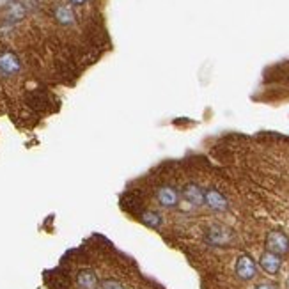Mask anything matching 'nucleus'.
<instances>
[{
    "mask_svg": "<svg viewBox=\"0 0 289 289\" xmlns=\"http://www.w3.org/2000/svg\"><path fill=\"white\" fill-rule=\"evenodd\" d=\"M103 289H124V285L117 280H103Z\"/></svg>",
    "mask_w": 289,
    "mask_h": 289,
    "instance_id": "13",
    "label": "nucleus"
},
{
    "mask_svg": "<svg viewBox=\"0 0 289 289\" xmlns=\"http://www.w3.org/2000/svg\"><path fill=\"white\" fill-rule=\"evenodd\" d=\"M255 289H278L275 284H270V282H263V284H257Z\"/></svg>",
    "mask_w": 289,
    "mask_h": 289,
    "instance_id": "14",
    "label": "nucleus"
},
{
    "mask_svg": "<svg viewBox=\"0 0 289 289\" xmlns=\"http://www.w3.org/2000/svg\"><path fill=\"white\" fill-rule=\"evenodd\" d=\"M27 15L25 11V6L22 4V2H11V4L8 6V20L13 23L20 22V20H23Z\"/></svg>",
    "mask_w": 289,
    "mask_h": 289,
    "instance_id": "12",
    "label": "nucleus"
},
{
    "mask_svg": "<svg viewBox=\"0 0 289 289\" xmlns=\"http://www.w3.org/2000/svg\"><path fill=\"white\" fill-rule=\"evenodd\" d=\"M259 266L263 268V270L266 271L268 275H277L278 271H280V266H282L280 255L271 254V252H268V250H266L263 255H261Z\"/></svg>",
    "mask_w": 289,
    "mask_h": 289,
    "instance_id": "8",
    "label": "nucleus"
},
{
    "mask_svg": "<svg viewBox=\"0 0 289 289\" xmlns=\"http://www.w3.org/2000/svg\"><path fill=\"white\" fill-rule=\"evenodd\" d=\"M156 201L162 208H176L179 204V191L170 184H163L156 190Z\"/></svg>",
    "mask_w": 289,
    "mask_h": 289,
    "instance_id": "5",
    "label": "nucleus"
},
{
    "mask_svg": "<svg viewBox=\"0 0 289 289\" xmlns=\"http://www.w3.org/2000/svg\"><path fill=\"white\" fill-rule=\"evenodd\" d=\"M231 240H233V231L227 229L226 226H211L206 231V241L211 245L222 247V245H229Z\"/></svg>",
    "mask_w": 289,
    "mask_h": 289,
    "instance_id": "4",
    "label": "nucleus"
},
{
    "mask_svg": "<svg viewBox=\"0 0 289 289\" xmlns=\"http://www.w3.org/2000/svg\"><path fill=\"white\" fill-rule=\"evenodd\" d=\"M140 220H142L144 226L151 227V229H158V227H160V226L163 224L162 215L156 213V211H151V210L144 211V213L140 215Z\"/></svg>",
    "mask_w": 289,
    "mask_h": 289,
    "instance_id": "11",
    "label": "nucleus"
},
{
    "mask_svg": "<svg viewBox=\"0 0 289 289\" xmlns=\"http://www.w3.org/2000/svg\"><path fill=\"white\" fill-rule=\"evenodd\" d=\"M76 284L80 289H96L98 287V275L92 270H82L76 275Z\"/></svg>",
    "mask_w": 289,
    "mask_h": 289,
    "instance_id": "9",
    "label": "nucleus"
},
{
    "mask_svg": "<svg viewBox=\"0 0 289 289\" xmlns=\"http://www.w3.org/2000/svg\"><path fill=\"white\" fill-rule=\"evenodd\" d=\"M53 16H55V20L60 23V25L64 27H69L75 23V13H73V9L69 8V6H57L55 11H53Z\"/></svg>",
    "mask_w": 289,
    "mask_h": 289,
    "instance_id": "10",
    "label": "nucleus"
},
{
    "mask_svg": "<svg viewBox=\"0 0 289 289\" xmlns=\"http://www.w3.org/2000/svg\"><path fill=\"white\" fill-rule=\"evenodd\" d=\"M266 250L277 255H285L289 252V236L284 231H270L266 236Z\"/></svg>",
    "mask_w": 289,
    "mask_h": 289,
    "instance_id": "1",
    "label": "nucleus"
},
{
    "mask_svg": "<svg viewBox=\"0 0 289 289\" xmlns=\"http://www.w3.org/2000/svg\"><path fill=\"white\" fill-rule=\"evenodd\" d=\"M236 275L241 280H252L257 275V264L248 254H241L236 261Z\"/></svg>",
    "mask_w": 289,
    "mask_h": 289,
    "instance_id": "3",
    "label": "nucleus"
},
{
    "mask_svg": "<svg viewBox=\"0 0 289 289\" xmlns=\"http://www.w3.org/2000/svg\"><path fill=\"white\" fill-rule=\"evenodd\" d=\"M204 204L213 211H226L227 208H229L226 196H224L220 190H217V188L204 190Z\"/></svg>",
    "mask_w": 289,
    "mask_h": 289,
    "instance_id": "6",
    "label": "nucleus"
},
{
    "mask_svg": "<svg viewBox=\"0 0 289 289\" xmlns=\"http://www.w3.org/2000/svg\"><path fill=\"white\" fill-rule=\"evenodd\" d=\"M69 2H71L73 6H83L87 2V0H69Z\"/></svg>",
    "mask_w": 289,
    "mask_h": 289,
    "instance_id": "15",
    "label": "nucleus"
},
{
    "mask_svg": "<svg viewBox=\"0 0 289 289\" xmlns=\"http://www.w3.org/2000/svg\"><path fill=\"white\" fill-rule=\"evenodd\" d=\"M181 196L188 204L201 208L204 204V190L197 183H186L181 190Z\"/></svg>",
    "mask_w": 289,
    "mask_h": 289,
    "instance_id": "7",
    "label": "nucleus"
},
{
    "mask_svg": "<svg viewBox=\"0 0 289 289\" xmlns=\"http://www.w3.org/2000/svg\"><path fill=\"white\" fill-rule=\"evenodd\" d=\"M22 71V62H20L18 55L13 52H2L0 53V75L9 78Z\"/></svg>",
    "mask_w": 289,
    "mask_h": 289,
    "instance_id": "2",
    "label": "nucleus"
}]
</instances>
